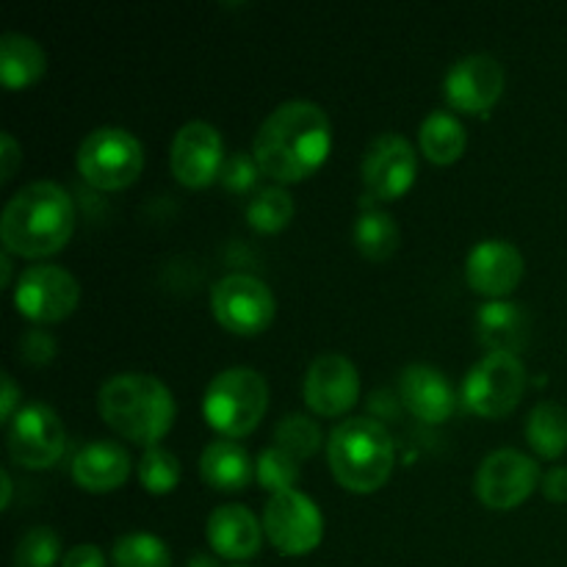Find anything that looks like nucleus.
I'll list each match as a JSON object with an SVG mask.
<instances>
[{"mask_svg":"<svg viewBox=\"0 0 567 567\" xmlns=\"http://www.w3.org/2000/svg\"><path fill=\"white\" fill-rule=\"evenodd\" d=\"M332 150V122L310 100L277 105L255 133L252 155L275 183H299L324 166Z\"/></svg>","mask_w":567,"mask_h":567,"instance_id":"obj_1","label":"nucleus"},{"mask_svg":"<svg viewBox=\"0 0 567 567\" xmlns=\"http://www.w3.org/2000/svg\"><path fill=\"white\" fill-rule=\"evenodd\" d=\"M72 230H75V205L70 194L53 181L22 186L9 199L0 221L6 252L31 260L61 252L72 238Z\"/></svg>","mask_w":567,"mask_h":567,"instance_id":"obj_2","label":"nucleus"},{"mask_svg":"<svg viewBox=\"0 0 567 567\" xmlns=\"http://www.w3.org/2000/svg\"><path fill=\"white\" fill-rule=\"evenodd\" d=\"M97 410L105 424L125 441L153 449L169 435L175 424V396L153 374L125 371L103 382Z\"/></svg>","mask_w":567,"mask_h":567,"instance_id":"obj_3","label":"nucleus"},{"mask_svg":"<svg viewBox=\"0 0 567 567\" xmlns=\"http://www.w3.org/2000/svg\"><path fill=\"white\" fill-rule=\"evenodd\" d=\"M327 463L338 485L349 493H377L393 474L396 446L391 432L377 419H347L327 441Z\"/></svg>","mask_w":567,"mask_h":567,"instance_id":"obj_4","label":"nucleus"},{"mask_svg":"<svg viewBox=\"0 0 567 567\" xmlns=\"http://www.w3.org/2000/svg\"><path fill=\"white\" fill-rule=\"evenodd\" d=\"M266 410H269V385L255 369H244V365L227 369L205 388V421L227 441L258 430Z\"/></svg>","mask_w":567,"mask_h":567,"instance_id":"obj_5","label":"nucleus"},{"mask_svg":"<svg viewBox=\"0 0 567 567\" xmlns=\"http://www.w3.org/2000/svg\"><path fill=\"white\" fill-rule=\"evenodd\" d=\"M75 161L89 186L100 192H122L142 175L144 147L125 127L105 125L83 138Z\"/></svg>","mask_w":567,"mask_h":567,"instance_id":"obj_6","label":"nucleus"},{"mask_svg":"<svg viewBox=\"0 0 567 567\" xmlns=\"http://www.w3.org/2000/svg\"><path fill=\"white\" fill-rule=\"evenodd\" d=\"M526 388V369L515 354H485L463 380L465 410L480 419H504L518 408Z\"/></svg>","mask_w":567,"mask_h":567,"instance_id":"obj_7","label":"nucleus"},{"mask_svg":"<svg viewBox=\"0 0 567 567\" xmlns=\"http://www.w3.org/2000/svg\"><path fill=\"white\" fill-rule=\"evenodd\" d=\"M214 319L233 336L252 338L275 321V293L252 275H227L210 291Z\"/></svg>","mask_w":567,"mask_h":567,"instance_id":"obj_8","label":"nucleus"},{"mask_svg":"<svg viewBox=\"0 0 567 567\" xmlns=\"http://www.w3.org/2000/svg\"><path fill=\"white\" fill-rule=\"evenodd\" d=\"M266 540L286 557H305L316 551L324 537V518L319 504L299 491L269 496L264 509Z\"/></svg>","mask_w":567,"mask_h":567,"instance_id":"obj_9","label":"nucleus"},{"mask_svg":"<svg viewBox=\"0 0 567 567\" xmlns=\"http://www.w3.org/2000/svg\"><path fill=\"white\" fill-rule=\"evenodd\" d=\"M81 302V286L55 264L31 266L14 286V305L33 324H59L70 319Z\"/></svg>","mask_w":567,"mask_h":567,"instance_id":"obj_10","label":"nucleus"},{"mask_svg":"<svg viewBox=\"0 0 567 567\" xmlns=\"http://www.w3.org/2000/svg\"><path fill=\"white\" fill-rule=\"evenodd\" d=\"M540 482V468L529 454L518 452V449H498L482 460L474 487L487 509L507 513L532 498Z\"/></svg>","mask_w":567,"mask_h":567,"instance_id":"obj_11","label":"nucleus"},{"mask_svg":"<svg viewBox=\"0 0 567 567\" xmlns=\"http://www.w3.org/2000/svg\"><path fill=\"white\" fill-rule=\"evenodd\" d=\"M6 446L20 468H53L66 449L64 424L48 404H25L9 424Z\"/></svg>","mask_w":567,"mask_h":567,"instance_id":"obj_12","label":"nucleus"},{"mask_svg":"<svg viewBox=\"0 0 567 567\" xmlns=\"http://www.w3.org/2000/svg\"><path fill=\"white\" fill-rule=\"evenodd\" d=\"M419 172L415 147L399 133H382L369 144L363 155L365 199L393 203L413 188Z\"/></svg>","mask_w":567,"mask_h":567,"instance_id":"obj_13","label":"nucleus"},{"mask_svg":"<svg viewBox=\"0 0 567 567\" xmlns=\"http://www.w3.org/2000/svg\"><path fill=\"white\" fill-rule=\"evenodd\" d=\"M221 133L208 122H188L175 133L169 147V169L181 186L208 188L219 181L225 166Z\"/></svg>","mask_w":567,"mask_h":567,"instance_id":"obj_14","label":"nucleus"},{"mask_svg":"<svg viewBox=\"0 0 567 567\" xmlns=\"http://www.w3.org/2000/svg\"><path fill=\"white\" fill-rule=\"evenodd\" d=\"M302 396L316 415H324V419L347 415L360 399L358 369L343 354H319L305 374Z\"/></svg>","mask_w":567,"mask_h":567,"instance_id":"obj_15","label":"nucleus"},{"mask_svg":"<svg viewBox=\"0 0 567 567\" xmlns=\"http://www.w3.org/2000/svg\"><path fill=\"white\" fill-rule=\"evenodd\" d=\"M443 94L454 111L487 114L504 94V66L493 55H465L446 72Z\"/></svg>","mask_w":567,"mask_h":567,"instance_id":"obj_16","label":"nucleus"},{"mask_svg":"<svg viewBox=\"0 0 567 567\" xmlns=\"http://www.w3.org/2000/svg\"><path fill=\"white\" fill-rule=\"evenodd\" d=\"M524 277V255L518 247L502 238L480 241L465 260V280L487 302L507 299Z\"/></svg>","mask_w":567,"mask_h":567,"instance_id":"obj_17","label":"nucleus"},{"mask_svg":"<svg viewBox=\"0 0 567 567\" xmlns=\"http://www.w3.org/2000/svg\"><path fill=\"white\" fill-rule=\"evenodd\" d=\"M399 402L408 408L413 419L424 421V424H443L452 419L454 408H457V396H454L446 374L424 363H413L402 371Z\"/></svg>","mask_w":567,"mask_h":567,"instance_id":"obj_18","label":"nucleus"},{"mask_svg":"<svg viewBox=\"0 0 567 567\" xmlns=\"http://www.w3.org/2000/svg\"><path fill=\"white\" fill-rule=\"evenodd\" d=\"M208 543L216 557L244 563L252 559L264 546V524L241 504L216 507L208 518Z\"/></svg>","mask_w":567,"mask_h":567,"instance_id":"obj_19","label":"nucleus"},{"mask_svg":"<svg viewBox=\"0 0 567 567\" xmlns=\"http://www.w3.org/2000/svg\"><path fill=\"white\" fill-rule=\"evenodd\" d=\"M131 454L111 441H94L83 446L72 460V480L86 493L120 491L131 476Z\"/></svg>","mask_w":567,"mask_h":567,"instance_id":"obj_20","label":"nucleus"},{"mask_svg":"<svg viewBox=\"0 0 567 567\" xmlns=\"http://www.w3.org/2000/svg\"><path fill=\"white\" fill-rule=\"evenodd\" d=\"M476 338L487 354H515L529 341V316L513 299L485 302L476 313Z\"/></svg>","mask_w":567,"mask_h":567,"instance_id":"obj_21","label":"nucleus"},{"mask_svg":"<svg viewBox=\"0 0 567 567\" xmlns=\"http://www.w3.org/2000/svg\"><path fill=\"white\" fill-rule=\"evenodd\" d=\"M199 474H203L205 485L214 487V491L241 493L255 480V463L241 443L219 437L203 449Z\"/></svg>","mask_w":567,"mask_h":567,"instance_id":"obj_22","label":"nucleus"},{"mask_svg":"<svg viewBox=\"0 0 567 567\" xmlns=\"http://www.w3.org/2000/svg\"><path fill=\"white\" fill-rule=\"evenodd\" d=\"M48 72V55L37 39L25 33H3L0 39V78L9 92L39 83Z\"/></svg>","mask_w":567,"mask_h":567,"instance_id":"obj_23","label":"nucleus"},{"mask_svg":"<svg viewBox=\"0 0 567 567\" xmlns=\"http://www.w3.org/2000/svg\"><path fill=\"white\" fill-rule=\"evenodd\" d=\"M419 142L421 153H424L426 161L437 166L457 164L465 155V147H468V133H465V125L449 111H432L419 127Z\"/></svg>","mask_w":567,"mask_h":567,"instance_id":"obj_24","label":"nucleus"},{"mask_svg":"<svg viewBox=\"0 0 567 567\" xmlns=\"http://www.w3.org/2000/svg\"><path fill=\"white\" fill-rule=\"evenodd\" d=\"M352 241L363 258L374 260V264H385L396 255L402 233H399L396 219L380 208H363L352 227Z\"/></svg>","mask_w":567,"mask_h":567,"instance_id":"obj_25","label":"nucleus"},{"mask_svg":"<svg viewBox=\"0 0 567 567\" xmlns=\"http://www.w3.org/2000/svg\"><path fill=\"white\" fill-rule=\"evenodd\" d=\"M526 443L537 457L557 460L567 452V410L557 402H540L526 419Z\"/></svg>","mask_w":567,"mask_h":567,"instance_id":"obj_26","label":"nucleus"},{"mask_svg":"<svg viewBox=\"0 0 567 567\" xmlns=\"http://www.w3.org/2000/svg\"><path fill=\"white\" fill-rule=\"evenodd\" d=\"M293 219V199L286 188L269 186L260 188L247 205V221L255 233L264 236H275V233L286 230Z\"/></svg>","mask_w":567,"mask_h":567,"instance_id":"obj_27","label":"nucleus"},{"mask_svg":"<svg viewBox=\"0 0 567 567\" xmlns=\"http://www.w3.org/2000/svg\"><path fill=\"white\" fill-rule=\"evenodd\" d=\"M114 567H172V554L161 537L147 532H131L114 543Z\"/></svg>","mask_w":567,"mask_h":567,"instance_id":"obj_28","label":"nucleus"},{"mask_svg":"<svg viewBox=\"0 0 567 567\" xmlns=\"http://www.w3.org/2000/svg\"><path fill=\"white\" fill-rule=\"evenodd\" d=\"M255 482L264 487L266 493L277 496V493L297 491L299 482V460L282 452L280 446H269L258 454L255 460Z\"/></svg>","mask_w":567,"mask_h":567,"instance_id":"obj_29","label":"nucleus"},{"mask_svg":"<svg viewBox=\"0 0 567 567\" xmlns=\"http://www.w3.org/2000/svg\"><path fill=\"white\" fill-rule=\"evenodd\" d=\"M275 443L282 449V452L291 454V457L305 460V457H313V454L319 452L324 437H321L319 424L310 421V415L291 413L277 424Z\"/></svg>","mask_w":567,"mask_h":567,"instance_id":"obj_30","label":"nucleus"},{"mask_svg":"<svg viewBox=\"0 0 567 567\" xmlns=\"http://www.w3.org/2000/svg\"><path fill=\"white\" fill-rule=\"evenodd\" d=\"M138 482L153 496H166L181 482V460L161 446L147 449L138 460Z\"/></svg>","mask_w":567,"mask_h":567,"instance_id":"obj_31","label":"nucleus"},{"mask_svg":"<svg viewBox=\"0 0 567 567\" xmlns=\"http://www.w3.org/2000/svg\"><path fill=\"white\" fill-rule=\"evenodd\" d=\"M61 557V540L50 526H33L17 540L14 567H53Z\"/></svg>","mask_w":567,"mask_h":567,"instance_id":"obj_32","label":"nucleus"},{"mask_svg":"<svg viewBox=\"0 0 567 567\" xmlns=\"http://www.w3.org/2000/svg\"><path fill=\"white\" fill-rule=\"evenodd\" d=\"M258 175H264V172H260L255 155L236 153V155H227L219 181L225 183V188H230L233 194H244L258 183Z\"/></svg>","mask_w":567,"mask_h":567,"instance_id":"obj_33","label":"nucleus"},{"mask_svg":"<svg viewBox=\"0 0 567 567\" xmlns=\"http://www.w3.org/2000/svg\"><path fill=\"white\" fill-rule=\"evenodd\" d=\"M20 360H25L28 365H48L50 360L59 354V343L50 332L44 330H31L20 338Z\"/></svg>","mask_w":567,"mask_h":567,"instance_id":"obj_34","label":"nucleus"},{"mask_svg":"<svg viewBox=\"0 0 567 567\" xmlns=\"http://www.w3.org/2000/svg\"><path fill=\"white\" fill-rule=\"evenodd\" d=\"M61 567H105V554L92 543H81L64 554Z\"/></svg>","mask_w":567,"mask_h":567,"instance_id":"obj_35","label":"nucleus"},{"mask_svg":"<svg viewBox=\"0 0 567 567\" xmlns=\"http://www.w3.org/2000/svg\"><path fill=\"white\" fill-rule=\"evenodd\" d=\"M540 487H543V496H546L548 502L565 504L567 502V468L557 465V468L546 471Z\"/></svg>","mask_w":567,"mask_h":567,"instance_id":"obj_36","label":"nucleus"},{"mask_svg":"<svg viewBox=\"0 0 567 567\" xmlns=\"http://www.w3.org/2000/svg\"><path fill=\"white\" fill-rule=\"evenodd\" d=\"M20 410V388L14 385L11 374H3V396H0V419H3V424H11Z\"/></svg>","mask_w":567,"mask_h":567,"instance_id":"obj_37","label":"nucleus"},{"mask_svg":"<svg viewBox=\"0 0 567 567\" xmlns=\"http://www.w3.org/2000/svg\"><path fill=\"white\" fill-rule=\"evenodd\" d=\"M3 183H9L11 177H14L17 166H20V147H17V142L11 138V133H3Z\"/></svg>","mask_w":567,"mask_h":567,"instance_id":"obj_38","label":"nucleus"},{"mask_svg":"<svg viewBox=\"0 0 567 567\" xmlns=\"http://www.w3.org/2000/svg\"><path fill=\"white\" fill-rule=\"evenodd\" d=\"M186 567H219V559L210 557V554H194Z\"/></svg>","mask_w":567,"mask_h":567,"instance_id":"obj_39","label":"nucleus"},{"mask_svg":"<svg viewBox=\"0 0 567 567\" xmlns=\"http://www.w3.org/2000/svg\"><path fill=\"white\" fill-rule=\"evenodd\" d=\"M0 482H3V504H0V507L3 509H9V504H11V476H9V471H3V474H0Z\"/></svg>","mask_w":567,"mask_h":567,"instance_id":"obj_40","label":"nucleus"},{"mask_svg":"<svg viewBox=\"0 0 567 567\" xmlns=\"http://www.w3.org/2000/svg\"><path fill=\"white\" fill-rule=\"evenodd\" d=\"M0 269H3V286H9L11 282V255L3 252V258H0Z\"/></svg>","mask_w":567,"mask_h":567,"instance_id":"obj_41","label":"nucleus"},{"mask_svg":"<svg viewBox=\"0 0 567 567\" xmlns=\"http://www.w3.org/2000/svg\"><path fill=\"white\" fill-rule=\"evenodd\" d=\"M236 567H244V565H236Z\"/></svg>","mask_w":567,"mask_h":567,"instance_id":"obj_42","label":"nucleus"}]
</instances>
